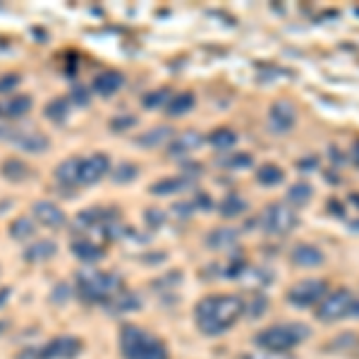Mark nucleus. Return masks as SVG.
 <instances>
[{"label":"nucleus","instance_id":"nucleus-1","mask_svg":"<svg viewBox=\"0 0 359 359\" xmlns=\"http://www.w3.org/2000/svg\"><path fill=\"white\" fill-rule=\"evenodd\" d=\"M242 312V299L235 297V294H209L196 304L194 319L204 336H220L238 323Z\"/></svg>","mask_w":359,"mask_h":359},{"label":"nucleus","instance_id":"nucleus-2","mask_svg":"<svg viewBox=\"0 0 359 359\" xmlns=\"http://www.w3.org/2000/svg\"><path fill=\"white\" fill-rule=\"evenodd\" d=\"M120 347L125 359H170L161 340L137 326H125L120 333Z\"/></svg>","mask_w":359,"mask_h":359},{"label":"nucleus","instance_id":"nucleus-3","mask_svg":"<svg viewBox=\"0 0 359 359\" xmlns=\"http://www.w3.org/2000/svg\"><path fill=\"white\" fill-rule=\"evenodd\" d=\"M309 338V328L304 323H278L264 328L257 336V345L268 352H288Z\"/></svg>","mask_w":359,"mask_h":359},{"label":"nucleus","instance_id":"nucleus-4","mask_svg":"<svg viewBox=\"0 0 359 359\" xmlns=\"http://www.w3.org/2000/svg\"><path fill=\"white\" fill-rule=\"evenodd\" d=\"M77 290L89 302H108L113 294L122 290V280L115 273H103V270H82L77 275Z\"/></svg>","mask_w":359,"mask_h":359},{"label":"nucleus","instance_id":"nucleus-5","mask_svg":"<svg viewBox=\"0 0 359 359\" xmlns=\"http://www.w3.org/2000/svg\"><path fill=\"white\" fill-rule=\"evenodd\" d=\"M326 280H319V278H307V280H299L297 285L288 290V302L297 309H307L319 304L323 297H326Z\"/></svg>","mask_w":359,"mask_h":359},{"label":"nucleus","instance_id":"nucleus-6","mask_svg":"<svg viewBox=\"0 0 359 359\" xmlns=\"http://www.w3.org/2000/svg\"><path fill=\"white\" fill-rule=\"evenodd\" d=\"M297 225V213L285 204H270L262 216V228L266 235H285Z\"/></svg>","mask_w":359,"mask_h":359},{"label":"nucleus","instance_id":"nucleus-7","mask_svg":"<svg viewBox=\"0 0 359 359\" xmlns=\"http://www.w3.org/2000/svg\"><path fill=\"white\" fill-rule=\"evenodd\" d=\"M350 304H352V292L347 288H340L328 294V297H323L321 307L316 312V319L319 321H338V319L347 316Z\"/></svg>","mask_w":359,"mask_h":359},{"label":"nucleus","instance_id":"nucleus-8","mask_svg":"<svg viewBox=\"0 0 359 359\" xmlns=\"http://www.w3.org/2000/svg\"><path fill=\"white\" fill-rule=\"evenodd\" d=\"M80 350H82V340L80 338H72V336L53 338L51 343L36 347L38 359H72L80 355Z\"/></svg>","mask_w":359,"mask_h":359},{"label":"nucleus","instance_id":"nucleus-9","mask_svg":"<svg viewBox=\"0 0 359 359\" xmlns=\"http://www.w3.org/2000/svg\"><path fill=\"white\" fill-rule=\"evenodd\" d=\"M294 122H297V111H294V103L290 101H275L268 111V127L275 135H283V132L292 130Z\"/></svg>","mask_w":359,"mask_h":359},{"label":"nucleus","instance_id":"nucleus-10","mask_svg":"<svg viewBox=\"0 0 359 359\" xmlns=\"http://www.w3.org/2000/svg\"><path fill=\"white\" fill-rule=\"evenodd\" d=\"M111 168V161L106 154H96L91 159H82V168H80V185H91L98 182Z\"/></svg>","mask_w":359,"mask_h":359},{"label":"nucleus","instance_id":"nucleus-11","mask_svg":"<svg viewBox=\"0 0 359 359\" xmlns=\"http://www.w3.org/2000/svg\"><path fill=\"white\" fill-rule=\"evenodd\" d=\"M32 213H34V218H36L41 225H46V228H62L67 220L62 209H58L53 201H36V204L32 206Z\"/></svg>","mask_w":359,"mask_h":359},{"label":"nucleus","instance_id":"nucleus-12","mask_svg":"<svg viewBox=\"0 0 359 359\" xmlns=\"http://www.w3.org/2000/svg\"><path fill=\"white\" fill-rule=\"evenodd\" d=\"M290 259H292V264H297V266L302 268H314V266H321L323 264V252L319 247H314V244H294L292 252H290Z\"/></svg>","mask_w":359,"mask_h":359},{"label":"nucleus","instance_id":"nucleus-13","mask_svg":"<svg viewBox=\"0 0 359 359\" xmlns=\"http://www.w3.org/2000/svg\"><path fill=\"white\" fill-rule=\"evenodd\" d=\"M32 111V96H10L0 98V120L22 117Z\"/></svg>","mask_w":359,"mask_h":359},{"label":"nucleus","instance_id":"nucleus-14","mask_svg":"<svg viewBox=\"0 0 359 359\" xmlns=\"http://www.w3.org/2000/svg\"><path fill=\"white\" fill-rule=\"evenodd\" d=\"M108 309L115 314H127V312H137L139 309V297H137L135 292H130V290H120L117 294H113L111 299H108Z\"/></svg>","mask_w":359,"mask_h":359},{"label":"nucleus","instance_id":"nucleus-15","mask_svg":"<svg viewBox=\"0 0 359 359\" xmlns=\"http://www.w3.org/2000/svg\"><path fill=\"white\" fill-rule=\"evenodd\" d=\"M12 141L24 151H46L48 139L41 132H12Z\"/></svg>","mask_w":359,"mask_h":359},{"label":"nucleus","instance_id":"nucleus-16","mask_svg":"<svg viewBox=\"0 0 359 359\" xmlns=\"http://www.w3.org/2000/svg\"><path fill=\"white\" fill-rule=\"evenodd\" d=\"M80 168L82 159H67L65 163H60V168L56 170V180L62 187H75L80 185Z\"/></svg>","mask_w":359,"mask_h":359},{"label":"nucleus","instance_id":"nucleus-17","mask_svg":"<svg viewBox=\"0 0 359 359\" xmlns=\"http://www.w3.org/2000/svg\"><path fill=\"white\" fill-rule=\"evenodd\" d=\"M122 86V75L120 72H101V75L93 80V91L101 93V96H111Z\"/></svg>","mask_w":359,"mask_h":359},{"label":"nucleus","instance_id":"nucleus-18","mask_svg":"<svg viewBox=\"0 0 359 359\" xmlns=\"http://www.w3.org/2000/svg\"><path fill=\"white\" fill-rule=\"evenodd\" d=\"M58 252L56 242H51V240H38V242H34L32 247L24 252V259L27 262H48V259H53Z\"/></svg>","mask_w":359,"mask_h":359},{"label":"nucleus","instance_id":"nucleus-19","mask_svg":"<svg viewBox=\"0 0 359 359\" xmlns=\"http://www.w3.org/2000/svg\"><path fill=\"white\" fill-rule=\"evenodd\" d=\"M199 144H201V137L196 135V132H185V135H180L173 139V144H170V154L173 156L189 154V151H194Z\"/></svg>","mask_w":359,"mask_h":359},{"label":"nucleus","instance_id":"nucleus-20","mask_svg":"<svg viewBox=\"0 0 359 359\" xmlns=\"http://www.w3.org/2000/svg\"><path fill=\"white\" fill-rule=\"evenodd\" d=\"M72 252L82 262H96V259L103 257V249L98 244H93L91 240H75L72 242Z\"/></svg>","mask_w":359,"mask_h":359},{"label":"nucleus","instance_id":"nucleus-21","mask_svg":"<svg viewBox=\"0 0 359 359\" xmlns=\"http://www.w3.org/2000/svg\"><path fill=\"white\" fill-rule=\"evenodd\" d=\"M244 211H247V201L240 194H228L220 201V216H225V218H238Z\"/></svg>","mask_w":359,"mask_h":359},{"label":"nucleus","instance_id":"nucleus-22","mask_svg":"<svg viewBox=\"0 0 359 359\" xmlns=\"http://www.w3.org/2000/svg\"><path fill=\"white\" fill-rule=\"evenodd\" d=\"M206 242H209L213 249H230L235 242H238V233H235V230H225V228L213 230V233L206 238Z\"/></svg>","mask_w":359,"mask_h":359},{"label":"nucleus","instance_id":"nucleus-23","mask_svg":"<svg viewBox=\"0 0 359 359\" xmlns=\"http://www.w3.org/2000/svg\"><path fill=\"white\" fill-rule=\"evenodd\" d=\"M0 173H3L8 180L19 182V180H24V178L29 175V168H27V163H24V161H19V159H8V161L3 163V168H0Z\"/></svg>","mask_w":359,"mask_h":359},{"label":"nucleus","instance_id":"nucleus-24","mask_svg":"<svg viewBox=\"0 0 359 359\" xmlns=\"http://www.w3.org/2000/svg\"><path fill=\"white\" fill-rule=\"evenodd\" d=\"M257 180L262 182V185H266V187H275V185H280V182L285 180V173H283V168H278V165L266 163V165H262V168L257 170Z\"/></svg>","mask_w":359,"mask_h":359},{"label":"nucleus","instance_id":"nucleus-25","mask_svg":"<svg viewBox=\"0 0 359 359\" xmlns=\"http://www.w3.org/2000/svg\"><path fill=\"white\" fill-rule=\"evenodd\" d=\"M312 194H314L312 185H307V182H297V185H292L288 189V201L294 206H302L312 199Z\"/></svg>","mask_w":359,"mask_h":359},{"label":"nucleus","instance_id":"nucleus-26","mask_svg":"<svg viewBox=\"0 0 359 359\" xmlns=\"http://www.w3.org/2000/svg\"><path fill=\"white\" fill-rule=\"evenodd\" d=\"M194 108V93H178L168 101V113L170 115H182V113Z\"/></svg>","mask_w":359,"mask_h":359},{"label":"nucleus","instance_id":"nucleus-27","mask_svg":"<svg viewBox=\"0 0 359 359\" xmlns=\"http://www.w3.org/2000/svg\"><path fill=\"white\" fill-rule=\"evenodd\" d=\"M168 137H173V130H170V127H165V125H161V127H156V130L141 135L139 137V144L141 146H159V144H163Z\"/></svg>","mask_w":359,"mask_h":359},{"label":"nucleus","instance_id":"nucleus-28","mask_svg":"<svg viewBox=\"0 0 359 359\" xmlns=\"http://www.w3.org/2000/svg\"><path fill=\"white\" fill-rule=\"evenodd\" d=\"M185 187V180L180 178H165V180H159L151 185V194H159V196H165V194H175Z\"/></svg>","mask_w":359,"mask_h":359},{"label":"nucleus","instance_id":"nucleus-29","mask_svg":"<svg viewBox=\"0 0 359 359\" xmlns=\"http://www.w3.org/2000/svg\"><path fill=\"white\" fill-rule=\"evenodd\" d=\"M70 113V103L67 98H53L51 103L46 106V117H51L53 122H62Z\"/></svg>","mask_w":359,"mask_h":359},{"label":"nucleus","instance_id":"nucleus-30","mask_svg":"<svg viewBox=\"0 0 359 359\" xmlns=\"http://www.w3.org/2000/svg\"><path fill=\"white\" fill-rule=\"evenodd\" d=\"M10 233H12L14 240H24L34 235V223L29 218H14L12 225H10Z\"/></svg>","mask_w":359,"mask_h":359},{"label":"nucleus","instance_id":"nucleus-31","mask_svg":"<svg viewBox=\"0 0 359 359\" xmlns=\"http://www.w3.org/2000/svg\"><path fill=\"white\" fill-rule=\"evenodd\" d=\"M209 141L216 146V149H228V146L235 144V132L233 130H225V127H220V130H216L213 135L209 137Z\"/></svg>","mask_w":359,"mask_h":359},{"label":"nucleus","instance_id":"nucleus-32","mask_svg":"<svg viewBox=\"0 0 359 359\" xmlns=\"http://www.w3.org/2000/svg\"><path fill=\"white\" fill-rule=\"evenodd\" d=\"M137 178V165L132 163H122L115 168V173H113V180L115 182H130Z\"/></svg>","mask_w":359,"mask_h":359},{"label":"nucleus","instance_id":"nucleus-33","mask_svg":"<svg viewBox=\"0 0 359 359\" xmlns=\"http://www.w3.org/2000/svg\"><path fill=\"white\" fill-rule=\"evenodd\" d=\"M170 96V91L168 89H159V91H151V93H146L144 96V108H159L161 103H165V98Z\"/></svg>","mask_w":359,"mask_h":359},{"label":"nucleus","instance_id":"nucleus-34","mask_svg":"<svg viewBox=\"0 0 359 359\" xmlns=\"http://www.w3.org/2000/svg\"><path fill=\"white\" fill-rule=\"evenodd\" d=\"M132 125H135V117L132 115H120V117H115V120L111 122V127L113 130H117V132L127 130V127H132Z\"/></svg>","mask_w":359,"mask_h":359},{"label":"nucleus","instance_id":"nucleus-35","mask_svg":"<svg viewBox=\"0 0 359 359\" xmlns=\"http://www.w3.org/2000/svg\"><path fill=\"white\" fill-rule=\"evenodd\" d=\"M225 165H230V168H240V165H252V156H247V154H235V159L225 161Z\"/></svg>","mask_w":359,"mask_h":359},{"label":"nucleus","instance_id":"nucleus-36","mask_svg":"<svg viewBox=\"0 0 359 359\" xmlns=\"http://www.w3.org/2000/svg\"><path fill=\"white\" fill-rule=\"evenodd\" d=\"M17 84H19V75H5L3 80H0V93L14 89Z\"/></svg>","mask_w":359,"mask_h":359},{"label":"nucleus","instance_id":"nucleus-37","mask_svg":"<svg viewBox=\"0 0 359 359\" xmlns=\"http://www.w3.org/2000/svg\"><path fill=\"white\" fill-rule=\"evenodd\" d=\"M347 316H355V319H359V302H355V299H352L350 309H347Z\"/></svg>","mask_w":359,"mask_h":359},{"label":"nucleus","instance_id":"nucleus-38","mask_svg":"<svg viewBox=\"0 0 359 359\" xmlns=\"http://www.w3.org/2000/svg\"><path fill=\"white\" fill-rule=\"evenodd\" d=\"M352 156H355V163L359 165V139L355 141V146H352Z\"/></svg>","mask_w":359,"mask_h":359},{"label":"nucleus","instance_id":"nucleus-39","mask_svg":"<svg viewBox=\"0 0 359 359\" xmlns=\"http://www.w3.org/2000/svg\"><path fill=\"white\" fill-rule=\"evenodd\" d=\"M8 294H10V292H8V288H5V290H3V294H0V304H3L5 299H8Z\"/></svg>","mask_w":359,"mask_h":359},{"label":"nucleus","instance_id":"nucleus-40","mask_svg":"<svg viewBox=\"0 0 359 359\" xmlns=\"http://www.w3.org/2000/svg\"><path fill=\"white\" fill-rule=\"evenodd\" d=\"M5 328H8V323H5V321H0V336H3V333H5Z\"/></svg>","mask_w":359,"mask_h":359},{"label":"nucleus","instance_id":"nucleus-41","mask_svg":"<svg viewBox=\"0 0 359 359\" xmlns=\"http://www.w3.org/2000/svg\"><path fill=\"white\" fill-rule=\"evenodd\" d=\"M352 228H355V230H359V220H357V223H352Z\"/></svg>","mask_w":359,"mask_h":359}]
</instances>
